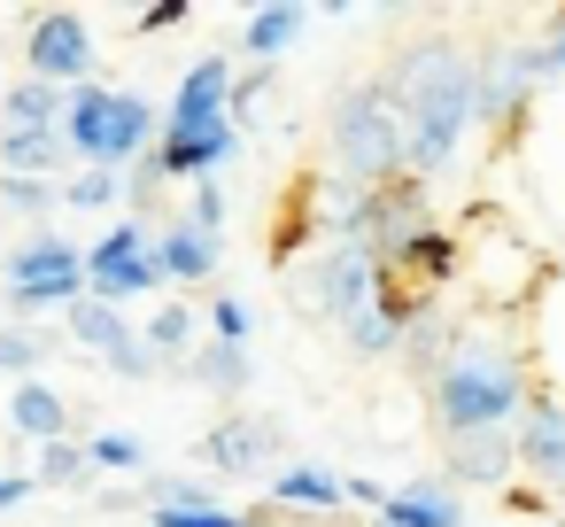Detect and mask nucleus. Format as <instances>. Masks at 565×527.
<instances>
[{
  "instance_id": "obj_1",
  "label": "nucleus",
  "mask_w": 565,
  "mask_h": 527,
  "mask_svg": "<svg viewBox=\"0 0 565 527\" xmlns=\"http://www.w3.org/2000/svg\"><path fill=\"white\" fill-rule=\"evenodd\" d=\"M534 403V372H526V341L519 318H465L449 365L426 380V411L449 434H511Z\"/></svg>"
},
{
  "instance_id": "obj_2",
  "label": "nucleus",
  "mask_w": 565,
  "mask_h": 527,
  "mask_svg": "<svg viewBox=\"0 0 565 527\" xmlns=\"http://www.w3.org/2000/svg\"><path fill=\"white\" fill-rule=\"evenodd\" d=\"M472 71H480V55H465L457 40H418V48L387 71V94H395V109H403V125H411L403 179L434 187V179L465 156V140L480 133V125H472Z\"/></svg>"
},
{
  "instance_id": "obj_3",
  "label": "nucleus",
  "mask_w": 565,
  "mask_h": 527,
  "mask_svg": "<svg viewBox=\"0 0 565 527\" xmlns=\"http://www.w3.org/2000/svg\"><path fill=\"white\" fill-rule=\"evenodd\" d=\"M326 148H333V179H356V187H387V179H403L411 125H403L387 78H356V86H341V102H333V117H326Z\"/></svg>"
},
{
  "instance_id": "obj_4",
  "label": "nucleus",
  "mask_w": 565,
  "mask_h": 527,
  "mask_svg": "<svg viewBox=\"0 0 565 527\" xmlns=\"http://www.w3.org/2000/svg\"><path fill=\"white\" fill-rule=\"evenodd\" d=\"M457 287L472 295L480 318H519L542 287V256L495 218V210H472L457 225Z\"/></svg>"
},
{
  "instance_id": "obj_5",
  "label": "nucleus",
  "mask_w": 565,
  "mask_h": 527,
  "mask_svg": "<svg viewBox=\"0 0 565 527\" xmlns=\"http://www.w3.org/2000/svg\"><path fill=\"white\" fill-rule=\"evenodd\" d=\"M156 133H163V117L140 102V94H117V86H71V102H63V125H55V140L86 164V171H117V164H140L148 148H156Z\"/></svg>"
},
{
  "instance_id": "obj_6",
  "label": "nucleus",
  "mask_w": 565,
  "mask_h": 527,
  "mask_svg": "<svg viewBox=\"0 0 565 527\" xmlns=\"http://www.w3.org/2000/svg\"><path fill=\"white\" fill-rule=\"evenodd\" d=\"M295 303H302L310 318H326V326H349L356 310L380 303V256L356 249V241H326V249L295 272Z\"/></svg>"
},
{
  "instance_id": "obj_7",
  "label": "nucleus",
  "mask_w": 565,
  "mask_h": 527,
  "mask_svg": "<svg viewBox=\"0 0 565 527\" xmlns=\"http://www.w3.org/2000/svg\"><path fill=\"white\" fill-rule=\"evenodd\" d=\"M86 295V249L55 241V233H32L24 249H9V310L17 326H32L40 310H63Z\"/></svg>"
},
{
  "instance_id": "obj_8",
  "label": "nucleus",
  "mask_w": 565,
  "mask_h": 527,
  "mask_svg": "<svg viewBox=\"0 0 565 527\" xmlns=\"http://www.w3.org/2000/svg\"><path fill=\"white\" fill-rule=\"evenodd\" d=\"M534 94H542L534 40H503V48H488L480 71H472V125H488V133L511 148L519 125H526V102H534Z\"/></svg>"
},
{
  "instance_id": "obj_9",
  "label": "nucleus",
  "mask_w": 565,
  "mask_h": 527,
  "mask_svg": "<svg viewBox=\"0 0 565 527\" xmlns=\"http://www.w3.org/2000/svg\"><path fill=\"white\" fill-rule=\"evenodd\" d=\"M148 241H156V233H140V225L102 233V241L86 249V295H94V303H109V310H125V303H140L148 287H163V272H156Z\"/></svg>"
},
{
  "instance_id": "obj_10",
  "label": "nucleus",
  "mask_w": 565,
  "mask_h": 527,
  "mask_svg": "<svg viewBox=\"0 0 565 527\" xmlns=\"http://www.w3.org/2000/svg\"><path fill=\"white\" fill-rule=\"evenodd\" d=\"M24 63L40 86H63V94L86 86L94 78V32L78 24V9H40L24 24Z\"/></svg>"
},
{
  "instance_id": "obj_11",
  "label": "nucleus",
  "mask_w": 565,
  "mask_h": 527,
  "mask_svg": "<svg viewBox=\"0 0 565 527\" xmlns=\"http://www.w3.org/2000/svg\"><path fill=\"white\" fill-rule=\"evenodd\" d=\"M441 218H434V187H418V179H387V187H372V202H364V233H356V249H372L380 264L387 256H403L418 233H434Z\"/></svg>"
},
{
  "instance_id": "obj_12",
  "label": "nucleus",
  "mask_w": 565,
  "mask_h": 527,
  "mask_svg": "<svg viewBox=\"0 0 565 527\" xmlns=\"http://www.w3.org/2000/svg\"><path fill=\"white\" fill-rule=\"evenodd\" d=\"M279 419H256V411H233L217 419L210 434H194V465H210L217 481H256L271 457H279Z\"/></svg>"
},
{
  "instance_id": "obj_13",
  "label": "nucleus",
  "mask_w": 565,
  "mask_h": 527,
  "mask_svg": "<svg viewBox=\"0 0 565 527\" xmlns=\"http://www.w3.org/2000/svg\"><path fill=\"white\" fill-rule=\"evenodd\" d=\"M71 341H78V349H94L117 380H156V372H163V365H156V349L140 341V326H132L125 310L94 303V295H78V310H71Z\"/></svg>"
},
{
  "instance_id": "obj_14",
  "label": "nucleus",
  "mask_w": 565,
  "mask_h": 527,
  "mask_svg": "<svg viewBox=\"0 0 565 527\" xmlns=\"http://www.w3.org/2000/svg\"><path fill=\"white\" fill-rule=\"evenodd\" d=\"M519 341H526V372H534V388L565 396V264L542 272L534 303L519 310Z\"/></svg>"
},
{
  "instance_id": "obj_15",
  "label": "nucleus",
  "mask_w": 565,
  "mask_h": 527,
  "mask_svg": "<svg viewBox=\"0 0 565 527\" xmlns=\"http://www.w3.org/2000/svg\"><path fill=\"white\" fill-rule=\"evenodd\" d=\"M225 102H233V55H202V63H186L163 133H171V140H186V133H217V125H225Z\"/></svg>"
},
{
  "instance_id": "obj_16",
  "label": "nucleus",
  "mask_w": 565,
  "mask_h": 527,
  "mask_svg": "<svg viewBox=\"0 0 565 527\" xmlns=\"http://www.w3.org/2000/svg\"><path fill=\"white\" fill-rule=\"evenodd\" d=\"M511 442H519V465L534 473V488L565 496V396L534 388V403H526V419L511 426Z\"/></svg>"
},
{
  "instance_id": "obj_17",
  "label": "nucleus",
  "mask_w": 565,
  "mask_h": 527,
  "mask_svg": "<svg viewBox=\"0 0 565 527\" xmlns=\"http://www.w3.org/2000/svg\"><path fill=\"white\" fill-rule=\"evenodd\" d=\"M511 465H519V442L511 434H449L441 442L449 488H511Z\"/></svg>"
},
{
  "instance_id": "obj_18",
  "label": "nucleus",
  "mask_w": 565,
  "mask_h": 527,
  "mask_svg": "<svg viewBox=\"0 0 565 527\" xmlns=\"http://www.w3.org/2000/svg\"><path fill=\"white\" fill-rule=\"evenodd\" d=\"M148 256H156V272H163V280L194 287V280H210V272L225 264V241H217V233H194V225L179 218V225H163V233L148 241Z\"/></svg>"
},
{
  "instance_id": "obj_19",
  "label": "nucleus",
  "mask_w": 565,
  "mask_h": 527,
  "mask_svg": "<svg viewBox=\"0 0 565 527\" xmlns=\"http://www.w3.org/2000/svg\"><path fill=\"white\" fill-rule=\"evenodd\" d=\"M271 504H279L287 519H326V527H333L349 496H341V473H333V465H287V473L271 481Z\"/></svg>"
},
{
  "instance_id": "obj_20",
  "label": "nucleus",
  "mask_w": 565,
  "mask_h": 527,
  "mask_svg": "<svg viewBox=\"0 0 565 527\" xmlns=\"http://www.w3.org/2000/svg\"><path fill=\"white\" fill-rule=\"evenodd\" d=\"M372 519L380 527H465V496L449 481H411V488H387Z\"/></svg>"
},
{
  "instance_id": "obj_21",
  "label": "nucleus",
  "mask_w": 565,
  "mask_h": 527,
  "mask_svg": "<svg viewBox=\"0 0 565 527\" xmlns=\"http://www.w3.org/2000/svg\"><path fill=\"white\" fill-rule=\"evenodd\" d=\"M241 148V133L233 125H217V133H186V140H171V133H156V171L163 179H217V164Z\"/></svg>"
},
{
  "instance_id": "obj_22",
  "label": "nucleus",
  "mask_w": 565,
  "mask_h": 527,
  "mask_svg": "<svg viewBox=\"0 0 565 527\" xmlns=\"http://www.w3.org/2000/svg\"><path fill=\"white\" fill-rule=\"evenodd\" d=\"M457 334H465V318H457V310H426V318H411V326H403V341H395V365H403V372L426 388V380L449 365Z\"/></svg>"
},
{
  "instance_id": "obj_23",
  "label": "nucleus",
  "mask_w": 565,
  "mask_h": 527,
  "mask_svg": "<svg viewBox=\"0 0 565 527\" xmlns=\"http://www.w3.org/2000/svg\"><path fill=\"white\" fill-rule=\"evenodd\" d=\"M9 426H17L24 442H63V434H71V403H63L47 380H17V396H9Z\"/></svg>"
},
{
  "instance_id": "obj_24",
  "label": "nucleus",
  "mask_w": 565,
  "mask_h": 527,
  "mask_svg": "<svg viewBox=\"0 0 565 527\" xmlns=\"http://www.w3.org/2000/svg\"><path fill=\"white\" fill-rule=\"evenodd\" d=\"M302 24H310V9H302V0H271V9H256V17L241 24L248 63H279V55L302 40Z\"/></svg>"
},
{
  "instance_id": "obj_25",
  "label": "nucleus",
  "mask_w": 565,
  "mask_h": 527,
  "mask_svg": "<svg viewBox=\"0 0 565 527\" xmlns=\"http://www.w3.org/2000/svg\"><path fill=\"white\" fill-rule=\"evenodd\" d=\"M194 388H210V396H241L248 380H256V365H248V349L241 341H194V357L179 365Z\"/></svg>"
},
{
  "instance_id": "obj_26",
  "label": "nucleus",
  "mask_w": 565,
  "mask_h": 527,
  "mask_svg": "<svg viewBox=\"0 0 565 527\" xmlns=\"http://www.w3.org/2000/svg\"><path fill=\"white\" fill-rule=\"evenodd\" d=\"M63 86H40V78H17L9 86V102H0V109H9V133H55L63 125Z\"/></svg>"
},
{
  "instance_id": "obj_27",
  "label": "nucleus",
  "mask_w": 565,
  "mask_h": 527,
  "mask_svg": "<svg viewBox=\"0 0 565 527\" xmlns=\"http://www.w3.org/2000/svg\"><path fill=\"white\" fill-rule=\"evenodd\" d=\"M341 341H349V357L380 365V357H395V341H403V318H395L387 303H372V310H356V318L341 326Z\"/></svg>"
},
{
  "instance_id": "obj_28",
  "label": "nucleus",
  "mask_w": 565,
  "mask_h": 527,
  "mask_svg": "<svg viewBox=\"0 0 565 527\" xmlns=\"http://www.w3.org/2000/svg\"><path fill=\"white\" fill-rule=\"evenodd\" d=\"M32 488H94V457L86 442H40V465H32Z\"/></svg>"
},
{
  "instance_id": "obj_29",
  "label": "nucleus",
  "mask_w": 565,
  "mask_h": 527,
  "mask_svg": "<svg viewBox=\"0 0 565 527\" xmlns=\"http://www.w3.org/2000/svg\"><path fill=\"white\" fill-rule=\"evenodd\" d=\"M71 148L55 133H0V164H9V179H47Z\"/></svg>"
},
{
  "instance_id": "obj_30",
  "label": "nucleus",
  "mask_w": 565,
  "mask_h": 527,
  "mask_svg": "<svg viewBox=\"0 0 565 527\" xmlns=\"http://www.w3.org/2000/svg\"><path fill=\"white\" fill-rule=\"evenodd\" d=\"M140 341L156 349V365H186L202 334H194V310H186V303H171V310H148V334H140Z\"/></svg>"
},
{
  "instance_id": "obj_31",
  "label": "nucleus",
  "mask_w": 565,
  "mask_h": 527,
  "mask_svg": "<svg viewBox=\"0 0 565 527\" xmlns=\"http://www.w3.org/2000/svg\"><path fill=\"white\" fill-rule=\"evenodd\" d=\"M86 457H94V473H148V442H140V434H125V426L94 434V442H86Z\"/></svg>"
},
{
  "instance_id": "obj_32",
  "label": "nucleus",
  "mask_w": 565,
  "mask_h": 527,
  "mask_svg": "<svg viewBox=\"0 0 565 527\" xmlns=\"http://www.w3.org/2000/svg\"><path fill=\"white\" fill-rule=\"evenodd\" d=\"M47 357H55V341L40 326H17V318L0 326V372H40Z\"/></svg>"
},
{
  "instance_id": "obj_33",
  "label": "nucleus",
  "mask_w": 565,
  "mask_h": 527,
  "mask_svg": "<svg viewBox=\"0 0 565 527\" xmlns=\"http://www.w3.org/2000/svg\"><path fill=\"white\" fill-rule=\"evenodd\" d=\"M0 210H9V218H55L63 187L55 179H0Z\"/></svg>"
},
{
  "instance_id": "obj_34",
  "label": "nucleus",
  "mask_w": 565,
  "mask_h": 527,
  "mask_svg": "<svg viewBox=\"0 0 565 527\" xmlns=\"http://www.w3.org/2000/svg\"><path fill=\"white\" fill-rule=\"evenodd\" d=\"M117 202H125V179L117 171H78L63 187V210H117Z\"/></svg>"
},
{
  "instance_id": "obj_35",
  "label": "nucleus",
  "mask_w": 565,
  "mask_h": 527,
  "mask_svg": "<svg viewBox=\"0 0 565 527\" xmlns=\"http://www.w3.org/2000/svg\"><path fill=\"white\" fill-rule=\"evenodd\" d=\"M534 71H542V86H565V9H550V17H542V40H534Z\"/></svg>"
},
{
  "instance_id": "obj_36",
  "label": "nucleus",
  "mask_w": 565,
  "mask_h": 527,
  "mask_svg": "<svg viewBox=\"0 0 565 527\" xmlns=\"http://www.w3.org/2000/svg\"><path fill=\"white\" fill-rule=\"evenodd\" d=\"M264 94H271V63H256L248 78H233V102H225V125L241 133V125H248V117L264 109Z\"/></svg>"
},
{
  "instance_id": "obj_37",
  "label": "nucleus",
  "mask_w": 565,
  "mask_h": 527,
  "mask_svg": "<svg viewBox=\"0 0 565 527\" xmlns=\"http://www.w3.org/2000/svg\"><path fill=\"white\" fill-rule=\"evenodd\" d=\"M186 225H194V233H225V187H217V179H194V194H186Z\"/></svg>"
},
{
  "instance_id": "obj_38",
  "label": "nucleus",
  "mask_w": 565,
  "mask_h": 527,
  "mask_svg": "<svg viewBox=\"0 0 565 527\" xmlns=\"http://www.w3.org/2000/svg\"><path fill=\"white\" fill-rule=\"evenodd\" d=\"M248 326H256V310H248L241 295H217V303H210V341H241V349H248Z\"/></svg>"
},
{
  "instance_id": "obj_39",
  "label": "nucleus",
  "mask_w": 565,
  "mask_h": 527,
  "mask_svg": "<svg viewBox=\"0 0 565 527\" xmlns=\"http://www.w3.org/2000/svg\"><path fill=\"white\" fill-rule=\"evenodd\" d=\"M148 527H248L233 504H210V512H148Z\"/></svg>"
},
{
  "instance_id": "obj_40",
  "label": "nucleus",
  "mask_w": 565,
  "mask_h": 527,
  "mask_svg": "<svg viewBox=\"0 0 565 527\" xmlns=\"http://www.w3.org/2000/svg\"><path fill=\"white\" fill-rule=\"evenodd\" d=\"M186 24V0H156V9H140V40H156V32H179Z\"/></svg>"
},
{
  "instance_id": "obj_41",
  "label": "nucleus",
  "mask_w": 565,
  "mask_h": 527,
  "mask_svg": "<svg viewBox=\"0 0 565 527\" xmlns=\"http://www.w3.org/2000/svg\"><path fill=\"white\" fill-rule=\"evenodd\" d=\"M503 512H526V519H542V512H550V496H542L534 481H511V488H503Z\"/></svg>"
},
{
  "instance_id": "obj_42",
  "label": "nucleus",
  "mask_w": 565,
  "mask_h": 527,
  "mask_svg": "<svg viewBox=\"0 0 565 527\" xmlns=\"http://www.w3.org/2000/svg\"><path fill=\"white\" fill-rule=\"evenodd\" d=\"M24 496H32V473H24V465H17V473H0V512H17Z\"/></svg>"
},
{
  "instance_id": "obj_43",
  "label": "nucleus",
  "mask_w": 565,
  "mask_h": 527,
  "mask_svg": "<svg viewBox=\"0 0 565 527\" xmlns=\"http://www.w3.org/2000/svg\"><path fill=\"white\" fill-rule=\"evenodd\" d=\"M279 527H287V512H279Z\"/></svg>"
}]
</instances>
